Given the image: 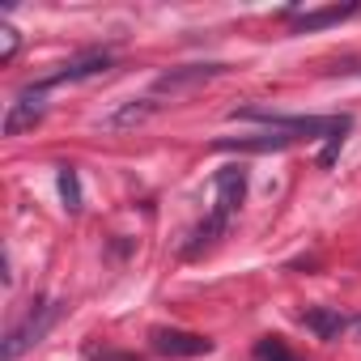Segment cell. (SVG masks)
<instances>
[{
  "mask_svg": "<svg viewBox=\"0 0 361 361\" xmlns=\"http://www.w3.org/2000/svg\"><path fill=\"white\" fill-rule=\"evenodd\" d=\"M243 196H247V170H243V166H226V170H217V174H213V213H209V221H204V226H196L192 243L183 247V255H188V259H196L200 251H209V247L226 234L230 217L243 209Z\"/></svg>",
  "mask_w": 361,
  "mask_h": 361,
  "instance_id": "cell-1",
  "label": "cell"
},
{
  "mask_svg": "<svg viewBox=\"0 0 361 361\" xmlns=\"http://www.w3.org/2000/svg\"><path fill=\"white\" fill-rule=\"evenodd\" d=\"M56 319H60V306H56V302H39V306H30V310L22 314V323H13V327H9L0 357H5V361H18L30 344H39V340L47 336V327H51Z\"/></svg>",
  "mask_w": 361,
  "mask_h": 361,
  "instance_id": "cell-2",
  "label": "cell"
},
{
  "mask_svg": "<svg viewBox=\"0 0 361 361\" xmlns=\"http://www.w3.org/2000/svg\"><path fill=\"white\" fill-rule=\"evenodd\" d=\"M149 344H153V353H161V357H209L213 353V340L209 336H200V331H183V327H153L149 331Z\"/></svg>",
  "mask_w": 361,
  "mask_h": 361,
  "instance_id": "cell-3",
  "label": "cell"
},
{
  "mask_svg": "<svg viewBox=\"0 0 361 361\" xmlns=\"http://www.w3.org/2000/svg\"><path fill=\"white\" fill-rule=\"evenodd\" d=\"M43 115H47V85H43V81H35V85H26V90L9 102L5 136H22V132H26V128H35Z\"/></svg>",
  "mask_w": 361,
  "mask_h": 361,
  "instance_id": "cell-4",
  "label": "cell"
},
{
  "mask_svg": "<svg viewBox=\"0 0 361 361\" xmlns=\"http://www.w3.org/2000/svg\"><path fill=\"white\" fill-rule=\"evenodd\" d=\"M221 73H226V64H188V68H170V73H161V77L153 81V94H183V90L204 85V81H213V77H221Z\"/></svg>",
  "mask_w": 361,
  "mask_h": 361,
  "instance_id": "cell-5",
  "label": "cell"
},
{
  "mask_svg": "<svg viewBox=\"0 0 361 361\" xmlns=\"http://www.w3.org/2000/svg\"><path fill=\"white\" fill-rule=\"evenodd\" d=\"M111 68V56L106 51H85V56H77V60H68L64 68H56L51 77H43V85L51 90V85H68V81H85V77H102Z\"/></svg>",
  "mask_w": 361,
  "mask_h": 361,
  "instance_id": "cell-6",
  "label": "cell"
},
{
  "mask_svg": "<svg viewBox=\"0 0 361 361\" xmlns=\"http://www.w3.org/2000/svg\"><path fill=\"white\" fill-rule=\"evenodd\" d=\"M361 5H327V9H306V13H285L293 22V35H310V30H323V26H340L348 18H357Z\"/></svg>",
  "mask_w": 361,
  "mask_h": 361,
  "instance_id": "cell-7",
  "label": "cell"
},
{
  "mask_svg": "<svg viewBox=\"0 0 361 361\" xmlns=\"http://www.w3.org/2000/svg\"><path fill=\"white\" fill-rule=\"evenodd\" d=\"M157 98H132V102H123V106H115L106 119H102V128L106 132H132V128H140V123H149L153 115H157Z\"/></svg>",
  "mask_w": 361,
  "mask_h": 361,
  "instance_id": "cell-8",
  "label": "cell"
},
{
  "mask_svg": "<svg viewBox=\"0 0 361 361\" xmlns=\"http://www.w3.org/2000/svg\"><path fill=\"white\" fill-rule=\"evenodd\" d=\"M298 140H302L298 132H276V128H268V132H259V136L217 140V149H234V153H276V149H289V145H298Z\"/></svg>",
  "mask_w": 361,
  "mask_h": 361,
  "instance_id": "cell-9",
  "label": "cell"
},
{
  "mask_svg": "<svg viewBox=\"0 0 361 361\" xmlns=\"http://www.w3.org/2000/svg\"><path fill=\"white\" fill-rule=\"evenodd\" d=\"M302 323L319 336V340H340L344 331H348V314H340V310H331V306H314V310H306L302 314Z\"/></svg>",
  "mask_w": 361,
  "mask_h": 361,
  "instance_id": "cell-10",
  "label": "cell"
},
{
  "mask_svg": "<svg viewBox=\"0 0 361 361\" xmlns=\"http://www.w3.org/2000/svg\"><path fill=\"white\" fill-rule=\"evenodd\" d=\"M255 361H302V357H293V353L285 348V340L264 336V340H255Z\"/></svg>",
  "mask_w": 361,
  "mask_h": 361,
  "instance_id": "cell-11",
  "label": "cell"
},
{
  "mask_svg": "<svg viewBox=\"0 0 361 361\" xmlns=\"http://www.w3.org/2000/svg\"><path fill=\"white\" fill-rule=\"evenodd\" d=\"M60 196L68 204V213H81V183H77V170L60 166Z\"/></svg>",
  "mask_w": 361,
  "mask_h": 361,
  "instance_id": "cell-12",
  "label": "cell"
},
{
  "mask_svg": "<svg viewBox=\"0 0 361 361\" xmlns=\"http://www.w3.org/2000/svg\"><path fill=\"white\" fill-rule=\"evenodd\" d=\"M0 35H5V47H0V64H13V56H18V47H22V35L5 22L0 26Z\"/></svg>",
  "mask_w": 361,
  "mask_h": 361,
  "instance_id": "cell-13",
  "label": "cell"
},
{
  "mask_svg": "<svg viewBox=\"0 0 361 361\" xmlns=\"http://www.w3.org/2000/svg\"><path fill=\"white\" fill-rule=\"evenodd\" d=\"M85 361H136L132 353H119V348H90Z\"/></svg>",
  "mask_w": 361,
  "mask_h": 361,
  "instance_id": "cell-14",
  "label": "cell"
},
{
  "mask_svg": "<svg viewBox=\"0 0 361 361\" xmlns=\"http://www.w3.org/2000/svg\"><path fill=\"white\" fill-rule=\"evenodd\" d=\"M348 331H357V336H361V314H353V323H348Z\"/></svg>",
  "mask_w": 361,
  "mask_h": 361,
  "instance_id": "cell-15",
  "label": "cell"
}]
</instances>
